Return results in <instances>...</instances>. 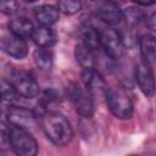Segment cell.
Listing matches in <instances>:
<instances>
[{"label":"cell","mask_w":156,"mask_h":156,"mask_svg":"<svg viewBox=\"0 0 156 156\" xmlns=\"http://www.w3.org/2000/svg\"><path fill=\"white\" fill-rule=\"evenodd\" d=\"M140 52L143 56V62L152 67L156 58V41L152 34H144L139 39Z\"/></svg>","instance_id":"4fadbf2b"},{"label":"cell","mask_w":156,"mask_h":156,"mask_svg":"<svg viewBox=\"0 0 156 156\" xmlns=\"http://www.w3.org/2000/svg\"><path fill=\"white\" fill-rule=\"evenodd\" d=\"M99 43L104 52L112 60L122 57L124 52V45L119 32L113 28H104L99 32Z\"/></svg>","instance_id":"8992f818"},{"label":"cell","mask_w":156,"mask_h":156,"mask_svg":"<svg viewBox=\"0 0 156 156\" xmlns=\"http://www.w3.org/2000/svg\"><path fill=\"white\" fill-rule=\"evenodd\" d=\"M145 13L135 7H128L123 11V20L127 22V26L130 28L138 27L141 22H145Z\"/></svg>","instance_id":"d6986e66"},{"label":"cell","mask_w":156,"mask_h":156,"mask_svg":"<svg viewBox=\"0 0 156 156\" xmlns=\"http://www.w3.org/2000/svg\"><path fill=\"white\" fill-rule=\"evenodd\" d=\"M82 38L83 44L88 46L91 51L99 50L100 43H99V32L90 24H84L82 27Z\"/></svg>","instance_id":"e0dca14e"},{"label":"cell","mask_w":156,"mask_h":156,"mask_svg":"<svg viewBox=\"0 0 156 156\" xmlns=\"http://www.w3.org/2000/svg\"><path fill=\"white\" fill-rule=\"evenodd\" d=\"M9 29L11 34L23 39L27 37H32L34 26L32 21H29L27 17H17L9 22Z\"/></svg>","instance_id":"9a60e30c"},{"label":"cell","mask_w":156,"mask_h":156,"mask_svg":"<svg viewBox=\"0 0 156 156\" xmlns=\"http://www.w3.org/2000/svg\"><path fill=\"white\" fill-rule=\"evenodd\" d=\"M9 136V126L0 121V151H6L10 147Z\"/></svg>","instance_id":"7402d4cb"},{"label":"cell","mask_w":156,"mask_h":156,"mask_svg":"<svg viewBox=\"0 0 156 156\" xmlns=\"http://www.w3.org/2000/svg\"><path fill=\"white\" fill-rule=\"evenodd\" d=\"M104 98L110 112L115 117L119 119H128L133 116L134 105L123 87H107L104 93Z\"/></svg>","instance_id":"7a4b0ae2"},{"label":"cell","mask_w":156,"mask_h":156,"mask_svg":"<svg viewBox=\"0 0 156 156\" xmlns=\"http://www.w3.org/2000/svg\"><path fill=\"white\" fill-rule=\"evenodd\" d=\"M41 127L48 139L57 145L66 146L73 136V129L68 119L57 111H46L41 115Z\"/></svg>","instance_id":"6da1fadb"},{"label":"cell","mask_w":156,"mask_h":156,"mask_svg":"<svg viewBox=\"0 0 156 156\" xmlns=\"http://www.w3.org/2000/svg\"><path fill=\"white\" fill-rule=\"evenodd\" d=\"M17 98H20L13 88L10 85L9 82H0V99L1 101H5L10 105H15L17 101Z\"/></svg>","instance_id":"ffe728a7"},{"label":"cell","mask_w":156,"mask_h":156,"mask_svg":"<svg viewBox=\"0 0 156 156\" xmlns=\"http://www.w3.org/2000/svg\"><path fill=\"white\" fill-rule=\"evenodd\" d=\"M0 49L9 56L17 60L24 58L28 54V46L24 39L13 34H6L0 37Z\"/></svg>","instance_id":"9c48e42d"},{"label":"cell","mask_w":156,"mask_h":156,"mask_svg":"<svg viewBox=\"0 0 156 156\" xmlns=\"http://www.w3.org/2000/svg\"><path fill=\"white\" fill-rule=\"evenodd\" d=\"M0 156H4V155H1V151H0Z\"/></svg>","instance_id":"d4e9b609"},{"label":"cell","mask_w":156,"mask_h":156,"mask_svg":"<svg viewBox=\"0 0 156 156\" xmlns=\"http://www.w3.org/2000/svg\"><path fill=\"white\" fill-rule=\"evenodd\" d=\"M32 39L39 48L49 49L55 44L56 35H55L54 30L50 27L39 26V27H34V30H33V34H32Z\"/></svg>","instance_id":"5bb4252c"},{"label":"cell","mask_w":156,"mask_h":156,"mask_svg":"<svg viewBox=\"0 0 156 156\" xmlns=\"http://www.w3.org/2000/svg\"><path fill=\"white\" fill-rule=\"evenodd\" d=\"M80 77H82L83 87L91 94L93 98L95 95L104 96V93L107 85L99 72H96L95 69H83L80 73Z\"/></svg>","instance_id":"8fae6325"},{"label":"cell","mask_w":156,"mask_h":156,"mask_svg":"<svg viewBox=\"0 0 156 156\" xmlns=\"http://www.w3.org/2000/svg\"><path fill=\"white\" fill-rule=\"evenodd\" d=\"M17 2L15 1H4L0 2V10H2L6 13H13L17 10Z\"/></svg>","instance_id":"603a6c76"},{"label":"cell","mask_w":156,"mask_h":156,"mask_svg":"<svg viewBox=\"0 0 156 156\" xmlns=\"http://www.w3.org/2000/svg\"><path fill=\"white\" fill-rule=\"evenodd\" d=\"M99 18L108 26H117L123 20V10L113 1H98L94 4Z\"/></svg>","instance_id":"ba28073f"},{"label":"cell","mask_w":156,"mask_h":156,"mask_svg":"<svg viewBox=\"0 0 156 156\" xmlns=\"http://www.w3.org/2000/svg\"><path fill=\"white\" fill-rule=\"evenodd\" d=\"M33 58L37 67H39L43 71H49L52 67L54 57H52V52L49 49H43V48L37 49L33 54Z\"/></svg>","instance_id":"ac0fdd59"},{"label":"cell","mask_w":156,"mask_h":156,"mask_svg":"<svg viewBox=\"0 0 156 156\" xmlns=\"http://www.w3.org/2000/svg\"><path fill=\"white\" fill-rule=\"evenodd\" d=\"M34 16L40 26L50 27L57 22L60 11L55 5H41L34 10Z\"/></svg>","instance_id":"7c38bea8"},{"label":"cell","mask_w":156,"mask_h":156,"mask_svg":"<svg viewBox=\"0 0 156 156\" xmlns=\"http://www.w3.org/2000/svg\"><path fill=\"white\" fill-rule=\"evenodd\" d=\"M0 113H1V99H0Z\"/></svg>","instance_id":"cb8c5ba5"},{"label":"cell","mask_w":156,"mask_h":156,"mask_svg":"<svg viewBox=\"0 0 156 156\" xmlns=\"http://www.w3.org/2000/svg\"><path fill=\"white\" fill-rule=\"evenodd\" d=\"M74 55H76L77 62L82 67V71L83 69H95V55H94V51H91L83 43H78L76 45Z\"/></svg>","instance_id":"2e32d148"},{"label":"cell","mask_w":156,"mask_h":156,"mask_svg":"<svg viewBox=\"0 0 156 156\" xmlns=\"http://www.w3.org/2000/svg\"><path fill=\"white\" fill-rule=\"evenodd\" d=\"M37 113L34 112V110L27 108L24 106L21 105H10L7 113H6V118L9 122V126L11 127H16V128H22L28 130L30 127L35 126L37 122Z\"/></svg>","instance_id":"52a82bcc"},{"label":"cell","mask_w":156,"mask_h":156,"mask_svg":"<svg viewBox=\"0 0 156 156\" xmlns=\"http://www.w3.org/2000/svg\"><path fill=\"white\" fill-rule=\"evenodd\" d=\"M134 76H135L138 87L143 91V94L146 96H151L155 91V80H154L151 67L144 63L143 61H139L135 65Z\"/></svg>","instance_id":"30bf717a"},{"label":"cell","mask_w":156,"mask_h":156,"mask_svg":"<svg viewBox=\"0 0 156 156\" xmlns=\"http://www.w3.org/2000/svg\"><path fill=\"white\" fill-rule=\"evenodd\" d=\"M67 94L77 113L83 118H89L94 113V98L83 84L72 82L67 87Z\"/></svg>","instance_id":"5b68a950"},{"label":"cell","mask_w":156,"mask_h":156,"mask_svg":"<svg viewBox=\"0 0 156 156\" xmlns=\"http://www.w3.org/2000/svg\"><path fill=\"white\" fill-rule=\"evenodd\" d=\"M7 82L21 98L34 99L39 95V84L34 76L28 71L13 69L10 73Z\"/></svg>","instance_id":"277c9868"},{"label":"cell","mask_w":156,"mask_h":156,"mask_svg":"<svg viewBox=\"0 0 156 156\" xmlns=\"http://www.w3.org/2000/svg\"><path fill=\"white\" fill-rule=\"evenodd\" d=\"M57 9L60 12L66 15H74L80 11L82 2L80 1H60L57 4Z\"/></svg>","instance_id":"44dd1931"},{"label":"cell","mask_w":156,"mask_h":156,"mask_svg":"<svg viewBox=\"0 0 156 156\" xmlns=\"http://www.w3.org/2000/svg\"><path fill=\"white\" fill-rule=\"evenodd\" d=\"M9 135L10 147L16 156L38 155V143L28 130L9 126Z\"/></svg>","instance_id":"3957f363"}]
</instances>
